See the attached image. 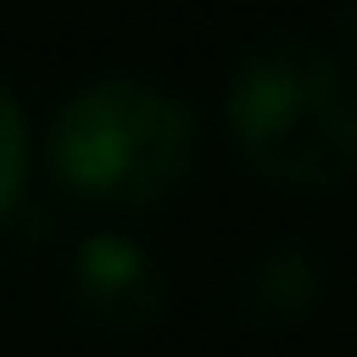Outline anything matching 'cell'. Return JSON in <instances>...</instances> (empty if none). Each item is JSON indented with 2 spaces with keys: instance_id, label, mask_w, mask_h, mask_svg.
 <instances>
[{
  "instance_id": "cell-2",
  "label": "cell",
  "mask_w": 357,
  "mask_h": 357,
  "mask_svg": "<svg viewBox=\"0 0 357 357\" xmlns=\"http://www.w3.org/2000/svg\"><path fill=\"white\" fill-rule=\"evenodd\" d=\"M44 151L63 195L113 213H144L195 182L201 126L163 82L94 75L56 107Z\"/></svg>"
},
{
  "instance_id": "cell-1",
  "label": "cell",
  "mask_w": 357,
  "mask_h": 357,
  "mask_svg": "<svg viewBox=\"0 0 357 357\" xmlns=\"http://www.w3.org/2000/svg\"><path fill=\"white\" fill-rule=\"evenodd\" d=\"M238 163L289 195H333L357 176V75L307 38L251 44L220 100Z\"/></svg>"
},
{
  "instance_id": "cell-6",
  "label": "cell",
  "mask_w": 357,
  "mask_h": 357,
  "mask_svg": "<svg viewBox=\"0 0 357 357\" xmlns=\"http://www.w3.org/2000/svg\"><path fill=\"white\" fill-rule=\"evenodd\" d=\"M339 31H345V44H357V0H339Z\"/></svg>"
},
{
  "instance_id": "cell-4",
  "label": "cell",
  "mask_w": 357,
  "mask_h": 357,
  "mask_svg": "<svg viewBox=\"0 0 357 357\" xmlns=\"http://www.w3.org/2000/svg\"><path fill=\"white\" fill-rule=\"evenodd\" d=\"M326 295V270L307 245H270L251 270H245V314L264 326H289L307 320Z\"/></svg>"
},
{
  "instance_id": "cell-5",
  "label": "cell",
  "mask_w": 357,
  "mask_h": 357,
  "mask_svg": "<svg viewBox=\"0 0 357 357\" xmlns=\"http://www.w3.org/2000/svg\"><path fill=\"white\" fill-rule=\"evenodd\" d=\"M25 169H31V126H25V107L19 94L0 82V220L19 207L25 195Z\"/></svg>"
},
{
  "instance_id": "cell-3",
  "label": "cell",
  "mask_w": 357,
  "mask_h": 357,
  "mask_svg": "<svg viewBox=\"0 0 357 357\" xmlns=\"http://www.w3.org/2000/svg\"><path fill=\"white\" fill-rule=\"evenodd\" d=\"M69 307L100 333H144L169 307L163 264L132 232H88L69 257Z\"/></svg>"
}]
</instances>
